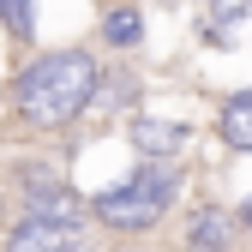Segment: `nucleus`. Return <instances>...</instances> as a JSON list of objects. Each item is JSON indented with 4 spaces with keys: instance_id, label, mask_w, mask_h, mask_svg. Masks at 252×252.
<instances>
[{
    "instance_id": "f257e3e1",
    "label": "nucleus",
    "mask_w": 252,
    "mask_h": 252,
    "mask_svg": "<svg viewBox=\"0 0 252 252\" xmlns=\"http://www.w3.org/2000/svg\"><path fill=\"white\" fill-rule=\"evenodd\" d=\"M90 96H96V60H90L84 48H66V54H48L36 60L18 90H12V108L24 126H36V132H54V126H66L90 108Z\"/></svg>"
},
{
    "instance_id": "f03ea898",
    "label": "nucleus",
    "mask_w": 252,
    "mask_h": 252,
    "mask_svg": "<svg viewBox=\"0 0 252 252\" xmlns=\"http://www.w3.org/2000/svg\"><path fill=\"white\" fill-rule=\"evenodd\" d=\"M168 204H174V174H168V168H138L126 186H108V192L90 204V210H96L108 228L138 234V228H150Z\"/></svg>"
},
{
    "instance_id": "7ed1b4c3",
    "label": "nucleus",
    "mask_w": 252,
    "mask_h": 252,
    "mask_svg": "<svg viewBox=\"0 0 252 252\" xmlns=\"http://www.w3.org/2000/svg\"><path fill=\"white\" fill-rule=\"evenodd\" d=\"M36 222H54V228H78L84 222V198L78 192H66V186H30V204H24Z\"/></svg>"
},
{
    "instance_id": "20e7f679",
    "label": "nucleus",
    "mask_w": 252,
    "mask_h": 252,
    "mask_svg": "<svg viewBox=\"0 0 252 252\" xmlns=\"http://www.w3.org/2000/svg\"><path fill=\"white\" fill-rule=\"evenodd\" d=\"M66 246H72V228L36 222V216H24V222L6 234V252H66Z\"/></svg>"
},
{
    "instance_id": "39448f33",
    "label": "nucleus",
    "mask_w": 252,
    "mask_h": 252,
    "mask_svg": "<svg viewBox=\"0 0 252 252\" xmlns=\"http://www.w3.org/2000/svg\"><path fill=\"white\" fill-rule=\"evenodd\" d=\"M132 144H138L144 156H174V150L186 144V126H168V120H138V126H132Z\"/></svg>"
},
{
    "instance_id": "423d86ee",
    "label": "nucleus",
    "mask_w": 252,
    "mask_h": 252,
    "mask_svg": "<svg viewBox=\"0 0 252 252\" xmlns=\"http://www.w3.org/2000/svg\"><path fill=\"white\" fill-rule=\"evenodd\" d=\"M222 138H228L234 150H252V96L222 102Z\"/></svg>"
},
{
    "instance_id": "0eeeda50",
    "label": "nucleus",
    "mask_w": 252,
    "mask_h": 252,
    "mask_svg": "<svg viewBox=\"0 0 252 252\" xmlns=\"http://www.w3.org/2000/svg\"><path fill=\"white\" fill-rule=\"evenodd\" d=\"M192 252H222L228 246V216L222 210H204L198 222H192V240H186Z\"/></svg>"
},
{
    "instance_id": "6e6552de",
    "label": "nucleus",
    "mask_w": 252,
    "mask_h": 252,
    "mask_svg": "<svg viewBox=\"0 0 252 252\" xmlns=\"http://www.w3.org/2000/svg\"><path fill=\"white\" fill-rule=\"evenodd\" d=\"M138 36H144L138 12H132V6H114V18H108V42H114V48H132Z\"/></svg>"
},
{
    "instance_id": "1a4fd4ad",
    "label": "nucleus",
    "mask_w": 252,
    "mask_h": 252,
    "mask_svg": "<svg viewBox=\"0 0 252 252\" xmlns=\"http://www.w3.org/2000/svg\"><path fill=\"white\" fill-rule=\"evenodd\" d=\"M0 18L12 24V36H30V0H0Z\"/></svg>"
},
{
    "instance_id": "9d476101",
    "label": "nucleus",
    "mask_w": 252,
    "mask_h": 252,
    "mask_svg": "<svg viewBox=\"0 0 252 252\" xmlns=\"http://www.w3.org/2000/svg\"><path fill=\"white\" fill-rule=\"evenodd\" d=\"M240 6H246V0H216V18H234Z\"/></svg>"
},
{
    "instance_id": "9b49d317",
    "label": "nucleus",
    "mask_w": 252,
    "mask_h": 252,
    "mask_svg": "<svg viewBox=\"0 0 252 252\" xmlns=\"http://www.w3.org/2000/svg\"><path fill=\"white\" fill-rule=\"evenodd\" d=\"M66 252H78V246H66Z\"/></svg>"
},
{
    "instance_id": "f8f14e48",
    "label": "nucleus",
    "mask_w": 252,
    "mask_h": 252,
    "mask_svg": "<svg viewBox=\"0 0 252 252\" xmlns=\"http://www.w3.org/2000/svg\"><path fill=\"white\" fill-rule=\"evenodd\" d=\"M246 216H252V210H246Z\"/></svg>"
}]
</instances>
